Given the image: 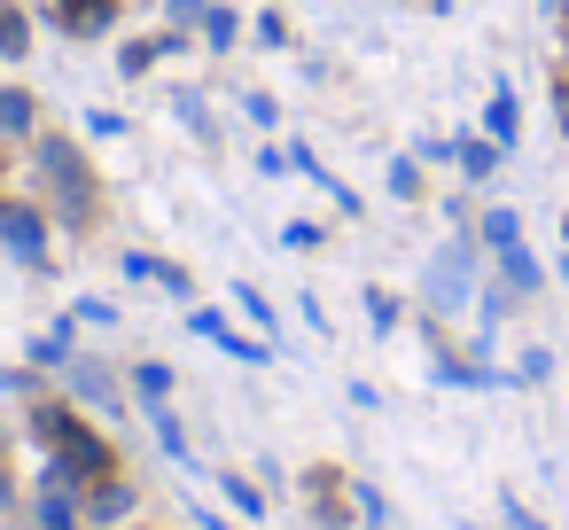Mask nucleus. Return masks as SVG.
Instances as JSON below:
<instances>
[{"instance_id":"18","label":"nucleus","mask_w":569,"mask_h":530,"mask_svg":"<svg viewBox=\"0 0 569 530\" xmlns=\"http://www.w3.org/2000/svg\"><path fill=\"white\" fill-rule=\"evenodd\" d=\"M359 514H367V522H390V507H382V491H375V483H359Z\"/></svg>"},{"instance_id":"4","label":"nucleus","mask_w":569,"mask_h":530,"mask_svg":"<svg viewBox=\"0 0 569 530\" xmlns=\"http://www.w3.org/2000/svg\"><path fill=\"white\" fill-rule=\"evenodd\" d=\"M0 242H9L24 266H40V250H48V227H40V211H24V203H0Z\"/></svg>"},{"instance_id":"20","label":"nucleus","mask_w":569,"mask_h":530,"mask_svg":"<svg viewBox=\"0 0 569 530\" xmlns=\"http://www.w3.org/2000/svg\"><path fill=\"white\" fill-rule=\"evenodd\" d=\"M507 522H515V530H546V522H538L530 507H515V499H507Z\"/></svg>"},{"instance_id":"14","label":"nucleus","mask_w":569,"mask_h":530,"mask_svg":"<svg viewBox=\"0 0 569 530\" xmlns=\"http://www.w3.org/2000/svg\"><path fill=\"white\" fill-rule=\"evenodd\" d=\"M203 32H211V48H227V40H234V17H227V9H211V17H203Z\"/></svg>"},{"instance_id":"7","label":"nucleus","mask_w":569,"mask_h":530,"mask_svg":"<svg viewBox=\"0 0 569 530\" xmlns=\"http://www.w3.org/2000/svg\"><path fill=\"white\" fill-rule=\"evenodd\" d=\"M63 24H71V32H94V24H110V0H71V9H63Z\"/></svg>"},{"instance_id":"1","label":"nucleus","mask_w":569,"mask_h":530,"mask_svg":"<svg viewBox=\"0 0 569 530\" xmlns=\"http://www.w3.org/2000/svg\"><path fill=\"white\" fill-rule=\"evenodd\" d=\"M40 172H48L56 203H63V227H87V219H94V180H87V157H79L71 141H40Z\"/></svg>"},{"instance_id":"19","label":"nucleus","mask_w":569,"mask_h":530,"mask_svg":"<svg viewBox=\"0 0 569 530\" xmlns=\"http://www.w3.org/2000/svg\"><path fill=\"white\" fill-rule=\"evenodd\" d=\"M164 9H172V24H196V17H203V0H164Z\"/></svg>"},{"instance_id":"5","label":"nucleus","mask_w":569,"mask_h":530,"mask_svg":"<svg viewBox=\"0 0 569 530\" xmlns=\"http://www.w3.org/2000/svg\"><path fill=\"white\" fill-rule=\"evenodd\" d=\"M40 530H79V507H71L63 476H48V491H40Z\"/></svg>"},{"instance_id":"3","label":"nucleus","mask_w":569,"mask_h":530,"mask_svg":"<svg viewBox=\"0 0 569 530\" xmlns=\"http://www.w3.org/2000/svg\"><path fill=\"white\" fill-rule=\"evenodd\" d=\"M429 304H437V312H460V304H468V250H460V242L437 250V266H429Z\"/></svg>"},{"instance_id":"15","label":"nucleus","mask_w":569,"mask_h":530,"mask_svg":"<svg viewBox=\"0 0 569 530\" xmlns=\"http://www.w3.org/2000/svg\"><path fill=\"white\" fill-rule=\"evenodd\" d=\"M172 110H180V118H188V126H196V133H203V141H211V118H203V102H196V94H180V102H172Z\"/></svg>"},{"instance_id":"16","label":"nucleus","mask_w":569,"mask_h":530,"mask_svg":"<svg viewBox=\"0 0 569 530\" xmlns=\"http://www.w3.org/2000/svg\"><path fill=\"white\" fill-rule=\"evenodd\" d=\"M281 242H289V250H312V242H320V227H312V219H297V227H281Z\"/></svg>"},{"instance_id":"13","label":"nucleus","mask_w":569,"mask_h":530,"mask_svg":"<svg viewBox=\"0 0 569 530\" xmlns=\"http://www.w3.org/2000/svg\"><path fill=\"white\" fill-rule=\"evenodd\" d=\"M0 56H24V17H0Z\"/></svg>"},{"instance_id":"9","label":"nucleus","mask_w":569,"mask_h":530,"mask_svg":"<svg viewBox=\"0 0 569 530\" xmlns=\"http://www.w3.org/2000/svg\"><path fill=\"white\" fill-rule=\"evenodd\" d=\"M32 126V102L24 94H0V133H24Z\"/></svg>"},{"instance_id":"12","label":"nucleus","mask_w":569,"mask_h":530,"mask_svg":"<svg viewBox=\"0 0 569 530\" xmlns=\"http://www.w3.org/2000/svg\"><path fill=\"white\" fill-rule=\"evenodd\" d=\"M227 499H234V507H242V514H266V499H258V491H250V483H242V476H227Z\"/></svg>"},{"instance_id":"17","label":"nucleus","mask_w":569,"mask_h":530,"mask_svg":"<svg viewBox=\"0 0 569 530\" xmlns=\"http://www.w3.org/2000/svg\"><path fill=\"white\" fill-rule=\"evenodd\" d=\"M133 382H141V398H164V390H172V374H164V367H141Z\"/></svg>"},{"instance_id":"11","label":"nucleus","mask_w":569,"mask_h":530,"mask_svg":"<svg viewBox=\"0 0 569 530\" xmlns=\"http://www.w3.org/2000/svg\"><path fill=\"white\" fill-rule=\"evenodd\" d=\"M390 188H398V196H421V172H413V157H398V164H390Z\"/></svg>"},{"instance_id":"2","label":"nucleus","mask_w":569,"mask_h":530,"mask_svg":"<svg viewBox=\"0 0 569 530\" xmlns=\"http://www.w3.org/2000/svg\"><path fill=\"white\" fill-rule=\"evenodd\" d=\"M483 234H491V250H499L507 281H515V289H538V266H530V250H522V227H515V211H491V219H483Z\"/></svg>"},{"instance_id":"8","label":"nucleus","mask_w":569,"mask_h":530,"mask_svg":"<svg viewBox=\"0 0 569 530\" xmlns=\"http://www.w3.org/2000/svg\"><path fill=\"white\" fill-rule=\"evenodd\" d=\"M126 507H133V491H126V483H102V491H94V514H102V522H118Z\"/></svg>"},{"instance_id":"6","label":"nucleus","mask_w":569,"mask_h":530,"mask_svg":"<svg viewBox=\"0 0 569 530\" xmlns=\"http://www.w3.org/2000/svg\"><path fill=\"white\" fill-rule=\"evenodd\" d=\"M483 118H491V141L507 149V141H515V94H507V87H491V110H483Z\"/></svg>"},{"instance_id":"10","label":"nucleus","mask_w":569,"mask_h":530,"mask_svg":"<svg viewBox=\"0 0 569 530\" xmlns=\"http://www.w3.org/2000/svg\"><path fill=\"white\" fill-rule=\"evenodd\" d=\"M460 164H468L476 180H491V164H499V149H476V141H468V149H460Z\"/></svg>"}]
</instances>
